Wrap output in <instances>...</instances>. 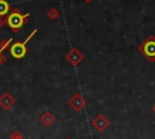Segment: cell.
Masks as SVG:
<instances>
[{
  "mask_svg": "<svg viewBox=\"0 0 155 139\" xmlns=\"http://www.w3.org/2000/svg\"><path fill=\"white\" fill-rule=\"evenodd\" d=\"M139 51L150 60H155V36H149L139 47Z\"/></svg>",
  "mask_w": 155,
  "mask_h": 139,
  "instance_id": "obj_3",
  "label": "cell"
},
{
  "mask_svg": "<svg viewBox=\"0 0 155 139\" xmlns=\"http://www.w3.org/2000/svg\"><path fill=\"white\" fill-rule=\"evenodd\" d=\"M92 124H93V127H94L98 132H103V131L109 126V120L105 118V116H104L103 114H99V115H97V117L93 118Z\"/></svg>",
  "mask_w": 155,
  "mask_h": 139,
  "instance_id": "obj_5",
  "label": "cell"
},
{
  "mask_svg": "<svg viewBox=\"0 0 155 139\" xmlns=\"http://www.w3.org/2000/svg\"><path fill=\"white\" fill-rule=\"evenodd\" d=\"M153 112H155V104L153 105Z\"/></svg>",
  "mask_w": 155,
  "mask_h": 139,
  "instance_id": "obj_13",
  "label": "cell"
},
{
  "mask_svg": "<svg viewBox=\"0 0 155 139\" xmlns=\"http://www.w3.org/2000/svg\"><path fill=\"white\" fill-rule=\"evenodd\" d=\"M67 59L73 64V65H78L81 60H82V54L78 51V50H73L69 54H67Z\"/></svg>",
  "mask_w": 155,
  "mask_h": 139,
  "instance_id": "obj_7",
  "label": "cell"
},
{
  "mask_svg": "<svg viewBox=\"0 0 155 139\" xmlns=\"http://www.w3.org/2000/svg\"><path fill=\"white\" fill-rule=\"evenodd\" d=\"M35 33H36V29H34L31 33H30V35L23 41V42H16V44H13L11 47H10V52H11V54H12V57L13 58H16V59H21V58H23L25 54H27V42L35 35Z\"/></svg>",
  "mask_w": 155,
  "mask_h": 139,
  "instance_id": "obj_1",
  "label": "cell"
},
{
  "mask_svg": "<svg viewBox=\"0 0 155 139\" xmlns=\"http://www.w3.org/2000/svg\"><path fill=\"white\" fill-rule=\"evenodd\" d=\"M19 138H23V137L18 131H13L11 133V135H10V139H19Z\"/></svg>",
  "mask_w": 155,
  "mask_h": 139,
  "instance_id": "obj_10",
  "label": "cell"
},
{
  "mask_svg": "<svg viewBox=\"0 0 155 139\" xmlns=\"http://www.w3.org/2000/svg\"><path fill=\"white\" fill-rule=\"evenodd\" d=\"M10 11V5L5 0H0V17L5 16Z\"/></svg>",
  "mask_w": 155,
  "mask_h": 139,
  "instance_id": "obj_9",
  "label": "cell"
},
{
  "mask_svg": "<svg viewBox=\"0 0 155 139\" xmlns=\"http://www.w3.org/2000/svg\"><path fill=\"white\" fill-rule=\"evenodd\" d=\"M16 103V99L8 93V92H5L0 95V106L4 109V110H8L11 109Z\"/></svg>",
  "mask_w": 155,
  "mask_h": 139,
  "instance_id": "obj_6",
  "label": "cell"
},
{
  "mask_svg": "<svg viewBox=\"0 0 155 139\" xmlns=\"http://www.w3.org/2000/svg\"><path fill=\"white\" fill-rule=\"evenodd\" d=\"M1 52H2V50H0V65H1V64H2L4 62H5V59H6L5 57H2V54H1Z\"/></svg>",
  "mask_w": 155,
  "mask_h": 139,
  "instance_id": "obj_12",
  "label": "cell"
},
{
  "mask_svg": "<svg viewBox=\"0 0 155 139\" xmlns=\"http://www.w3.org/2000/svg\"><path fill=\"white\" fill-rule=\"evenodd\" d=\"M40 121H41V123H42L44 126L50 127V126H52V124L54 123L56 118H54V116L52 115V112H51V111H45V112L41 115Z\"/></svg>",
  "mask_w": 155,
  "mask_h": 139,
  "instance_id": "obj_8",
  "label": "cell"
},
{
  "mask_svg": "<svg viewBox=\"0 0 155 139\" xmlns=\"http://www.w3.org/2000/svg\"><path fill=\"white\" fill-rule=\"evenodd\" d=\"M19 139H23V138H19Z\"/></svg>",
  "mask_w": 155,
  "mask_h": 139,
  "instance_id": "obj_14",
  "label": "cell"
},
{
  "mask_svg": "<svg viewBox=\"0 0 155 139\" xmlns=\"http://www.w3.org/2000/svg\"><path fill=\"white\" fill-rule=\"evenodd\" d=\"M85 104H86V100L82 98V95H81L80 93L74 94V95L69 99V105H70L75 111H78V112L82 110V108L85 106Z\"/></svg>",
  "mask_w": 155,
  "mask_h": 139,
  "instance_id": "obj_4",
  "label": "cell"
},
{
  "mask_svg": "<svg viewBox=\"0 0 155 139\" xmlns=\"http://www.w3.org/2000/svg\"><path fill=\"white\" fill-rule=\"evenodd\" d=\"M48 16L51 17V19H56V17H57V12H56L54 10H52L51 12H48Z\"/></svg>",
  "mask_w": 155,
  "mask_h": 139,
  "instance_id": "obj_11",
  "label": "cell"
},
{
  "mask_svg": "<svg viewBox=\"0 0 155 139\" xmlns=\"http://www.w3.org/2000/svg\"><path fill=\"white\" fill-rule=\"evenodd\" d=\"M27 17H29V13L22 15V13H19L18 11H13V12L7 17V21H6V22H7V25H8L13 31H18V30L23 27V24H24Z\"/></svg>",
  "mask_w": 155,
  "mask_h": 139,
  "instance_id": "obj_2",
  "label": "cell"
}]
</instances>
